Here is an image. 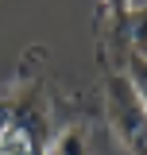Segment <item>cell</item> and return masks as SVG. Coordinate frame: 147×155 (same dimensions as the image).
Wrapping results in <instances>:
<instances>
[{"label":"cell","instance_id":"obj_1","mask_svg":"<svg viewBox=\"0 0 147 155\" xmlns=\"http://www.w3.org/2000/svg\"><path fill=\"white\" fill-rule=\"evenodd\" d=\"M54 128V101L47 93V51L31 47L16 74L0 81V155H43Z\"/></svg>","mask_w":147,"mask_h":155},{"label":"cell","instance_id":"obj_2","mask_svg":"<svg viewBox=\"0 0 147 155\" xmlns=\"http://www.w3.org/2000/svg\"><path fill=\"white\" fill-rule=\"evenodd\" d=\"M101 66H105V116L120 155H147V109L112 62Z\"/></svg>","mask_w":147,"mask_h":155},{"label":"cell","instance_id":"obj_3","mask_svg":"<svg viewBox=\"0 0 147 155\" xmlns=\"http://www.w3.org/2000/svg\"><path fill=\"white\" fill-rule=\"evenodd\" d=\"M43 155H97V120L85 109L70 113L62 124L51 128Z\"/></svg>","mask_w":147,"mask_h":155},{"label":"cell","instance_id":"obj_4","mask_svg":"<svg viewBox=\"0 0 147 155\" xmlns=\"http://www.w3.org/2000/svg\"><path fill=\"white\" fill-rule=\"evenodd\" d=\"M116 70L124 74V81L132 85V93L139 97V105L147 109V58L136 51H120L116 54Z\"/></svg>","mask_w":147,"mask_h":155},{"label":"cell","instance_id":"obj_5","mask_svg":"<svg viewBox=\"0 0 147 155\" xmlns=\"http://www.w3.org/2000/svg\"><path fill=\"white\" fill-rule=\"evenodd\" d=\"M120 51H136V54L147 58V8L128 16V23H124V47Z\"/></svg>","mask_w":147,"mask_h":155}]
</instances>
